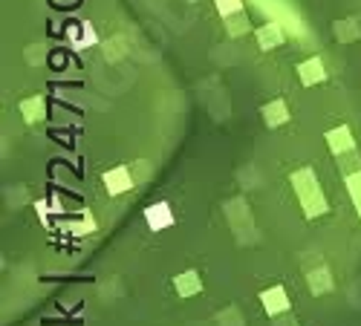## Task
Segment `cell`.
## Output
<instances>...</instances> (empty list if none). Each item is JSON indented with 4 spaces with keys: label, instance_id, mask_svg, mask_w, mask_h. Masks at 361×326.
<instances>
[{
    "label": "cell",
    "instance_id": "cell-1",
    "mask_svg": "<svg viewBox=\"0 0 361 326\" xmlns=\"http://www.w3.org/2000/svg\"><path fill=\"white\" fill-rule=\"evenodd\" d=\"M292 185H295V193H298V200L304 205V214L309 220H315L321 214H326V200L318 188V179L313 171H298L292 176Z\"/></svg>",
    "mask_w": 361,
    "mask_h": 326
},
{
    "label": "cell",
    "instance_id": "cell-2",
    "mask_svg": "<svg viewBox=\"0 0 361 326\" xmlns=\"http://www.w3.org/2000/svg\"><path fill=\"white\" fill-rule=\"evenodd\" d=\"M260 303H263L266 315H281V312H289V295L284 286H272L266 291H260Z\"/></svg>",
    "mask_w": 361,
    "mask_h": 326
},
{
    "label": "cell",
    "instance_id": "cell-3",
    "mask_svg": "<svg viewBox=\"0 0 361 326\" xmlns=\"http://www.w3.org/2000/svg\"><path fill=\"white\" fill-rule=\"evenodd\" d=\"M102 179H104V188H107L110 197H119V193H124V191L133 188V176H130V171H127L124 165L107 171Z\"/></svg>",
    "mask_w": 361,
    "mask_h": 326
},
{
    "label": "cell",
    "instance_id": "cell-4",
    "mask_svg": "<svg viewBox=\"0 0 361 326\" xmlns=\"http://www.w3.org/2000/svg\"><path fill=\"white\" fill-rule=\"evenodd\" d=\"M145 220L147 225H151V231H165V228L174 225V211L168 202H156L145 211Z\"/></svg>",
    "mask_w": 361,
    "mask_h": 326
},
{
    "label": "cell",
    "instance_id": "cell-5",
    "mask_svg": "<svg viewBox=\"0 0 361 326\" xmlns=\"http://www.w3.org/2000/svg\"><path fill=\"white\" fill-rule=\"evenodd\" d=\"M174 289H176L179 298H194V295H200L203 291V280H200V274L196 271H183V274L174 277Z\"/></svg>",
    "mask_w": 361,
    "mask_h": 326
},
{
    "label": "cell",
    "instance_id": "cell-6",
    "mask_svg": "<svg viewBox=\"0 0 361 326\" xmlns=\"http://www.w3.org/2000/svg\"><path fill=\"white\" fill-rule=\"evenodd\" d=\"M306 283H309V291H313V295H326V291L335 289V280H333V274H330V269H326V266L309 271Z\"/></svg>",
    "mask_w": 361,
    "mask_h": 326
},
{
    "label": "cell",
    "instance_id": "cell-7",
    "mask_svg": "<svg viewBox=\"0 0 361 326\" xmlns=\"http://www.w3.org/2000/svg\"><path fill=\"white\" fill-rule=\"evenodd\" d=\"M326 142H330V151L333 153H344V151H353V139H350V130L347 127H338V130H330L326 133Z\"/></svg>",
    "mask_w": 361,
    "mask_h": 326
},
{
    "label": "cell",
    "instance_id": "cell-8",
    "mask_svg": "<svg viewBox=\"0 0 361 326\" xmlns=\"http://www.w3.org/2000/svg\"><path fill=\"white\" fill-rule=\"evenodd\" d=\"M301 78L306 81V84H313V81H324V67H321V61L313 58V61L301 64Z\"/></svg>",
    "mask_w": 361,
    "mask_h": 326
},
{
    "label": "cell",
    "instance_id": "cell-9",
    "mask_svg": "<svg viewBox=\"0 0 361 326\" xmlns=\"http://www.w3.org/2000/svg\"><path fill=\"white\" fill-rule=\"evenodd\" d=\"M263 119H266V124H269V127H277L281 122H286L289 116H286V107H284V102H275V104H269V107L263 110Z\"/></svg>",
    "mask_w": 361,
    "mask_h": 326
},
{
    "label": "cell",
    "instance_id": "cell-10",
    "mask_svg": "<svg viewBox=\"0 0 361 326\" xmlns=\"http://www.w3.org/2000/svg\"><path fill=\"white\" fill-rule=\"evenodd\" d=\"M347 188H350V197H353V202H355L358 217H361V171L347 176Z\"/></svg>",
    "mask_w": 361,
    "mask_h": 326
},
{
    "label": "cell",
    "instance_id": "cell-11",
    "mask_svg": "<svg viewBox=\"0 0 361 326\" xmlns=\"http://www.w3.org/2000/svg\"><path fill=\"white\" fill-rule=\"evenodd\" d=\"M277 41H281V35H277L272 26L260 32V44H263V50H272V44H277Z\"/></svg>",
    "mask_w": 361,
    "mask_h": 326
},
{
    "label": "cell",
    "instance_id": "cell-12",
    "mask_svg": "<svg viewBox=\"0 0 361 326\" xmlns=\"http://www.w3.org/2000/svg\"><path fill=\"white\" fill-rule=\"evenodd\" d=\"M217 6H220L223 12H237V9H240V3H234V0H217Z\"/></svg>",
    "mask_w": 361,
    "mask_h": 326
},
{
    "label": "cell",
    "instance_id": "cell-13",
    "mask_svg": "<svg viewBox=\"0 0 361 326\" xmlns=\"http://www.w3.org/2000/svg\"><path fill=\"white\" fill-rule=\"evenodd\" d=\"M24 110H26V113H35V119H41V104H38V102L24 104Z\"/></svg>",
    "mask_w": 361,
    "mask_h": 326
}]
</instances>
